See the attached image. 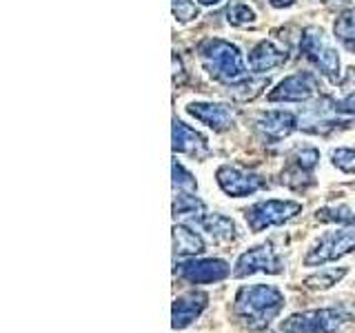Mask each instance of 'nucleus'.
Here are the masks:
<instances>
[{"label":"nucleus","mask_w":355,"mask_h":333,"mask_svg":"<svg viewBox=\"0 0 355 333\" xmlns=\"http://www.w3.org/2000/svg\"><path fill=\"white\" fill-rule=\"evenodd\" d=\"M200 5L202 7H211V5H218V3H222V0H198Z\"/></svg>","instance_id":"obj_29"},{"label":"nucleus","mask_w":355,"mask_h":333,"mask_svg":"<svg viewBox=\"0 0 355 333\" xmlns=\"http://www.w3.org/2000/svg\"><path fill=\"white\" fill-rule=\"evenodd\" d=\"M355 251V227H340L320 236L304 255V266H324Z\"/></svg>","instance_id":"obj_6"},{"label":"nucleus","mask_w":355,"mask_h":333,"mask_svg":"<svg viewBox=\"0 0 355 333\" xmlns=\"http://www.w3.org/2000/svg\"><path fill=\"white\" fill-rule=\"evenodd\" d=\"M207 307H209L207 291H198V289H193V291L180 293L173 300V307H171V327L175 331L191 327L193 322L205 314Z\"/></svg>","instance_id":"obj_12"},{"label":"nucleus","mask_w":355,"mask_h":333,"mask_svg":"<svg viewBox=\"0 0 355 333\" xmlns=\"http://www.w3.org/2000/svg\"><path fill=\"white\" fill-rule=\"evenodd\" d=\"M173 151L182 155H191L196 160H205L211 155L207 140L193 127L184 125L178 118L173 120Z\"/></svg>","instance_id":"obj_14"},{"label":"nucleus","mask_w":355,"mask_h":333,"mask_svg":"<svg viewBox=\"0 0 355 333\" xmlns=\"http://www.w3.org/2000/svg\"><path fill=\"white\" fill-rule=\"evenodd\" d=\"M227 22L231 27H247L255 22V11L244 3H233L227 9Z\"/></svg>","instance_id":"obj_24"},{"label":"nucleus","mask_w":355,"mask_h":333,"mask_svg":"<svg viewBox=\"0 0 355 333\" xmlns=\"http://www.w3.org/2000/svg\"><path fill=\"white\" fill-rule=\"evenodd\" d=\"M302 214V203H295V200H260V203L251 205L244 211V220L253 233H260L269 227H280L286 225L288 220H293L295 216Z\"/></svg>","instance_id":"obj_5"},{"label":"nucleus","mask_w":355,"mask_h":333,"mask_svg":"<svg viewBox=\"0 0 355 333\" xmlns=\"http://www.w3.org/2000/svg\"><path fill=\"white\" fill-rule=\"evenodd\" d=\"M173 7V16L180 25H187L198 18V7H196V0H173L171 3Z\"/></svg>","instance_id":"obj_26"},{"label":"nucleus","mask_w":355,"mask_h":333,"mask_svg":"<svg viewBox=\"0 0 355 333\" xmlns=\"http://www.w3.org/2000/svg\"><path fill=\"white\" fill-rule=\"evenodd\" d=\"M280 185L291 189V191H306L309 187L315 185V178L313 173L302 169V166H297L295 162H288V166L280 173Z\"/></svg>","instance_id":"obj_20"},{"label":"nucleus","mask_w":355,"mask_h":333,"mask_svg":"<svg viewBox=\"0 0 355 333\" xmlns=\"http://www.w3.org/2000/svg\"><path fill=\"white\" fill-rule=\"evenodd\" d=\"M331 162L344 173H355V149L338 147L331 151Z\"/></svg>","instance_id":"obj_25"},{"label":"nucleus","mask_w":355,"mask_h":333,"mask_svg":"<svg viewBox=\"0 0 355 333\" xmlns=\"http://www.w3.org/2000/svg\"><path fill=\"white\" fill-rule=\"evenodd\" d=\"M173 273L189 284H216L227 280L233 273L227 260L222 258H180L175 260Z\"/></svg>","instance_id":"obj_7"},{"label":"nucleus","mask_w":355,"mask_h":333,"mask_svg":"<svg viewBox=\"0 0 355 333\" xmlns=\"http://www.w3.org/2000/svg\"><path fill=\"white\" fill-rule=\"evenodd\" d=\"M196 227L202 229L209 240H214V244H231L238 238L236 222L222 214H207Z\"/></svg>","instance_id":"obj_18"},{"label":"nucleus","mask_w":355,"mask_h":333,"mask_svg":"<svg viewBox=\"0 0 355 333\" xmlns=\"http://www.w3.org/2000/svg\"><path fill=\"white\" fill-rule=\"evenodd\" d=\"M284 305V293L273 284L240 287L236 298H233V316L244 329L264 331L280 316Z\"/></svg>","instance_id":"obj_1"},{"label":"nucleus","mask_w":355,"mask_h":333,"mask_svg":"<svg viewBox=\"0 0 355 333\" xmlns=\"http://www.w3.org/2000/svg\"><path fill=\"white\" fill-rule=\"evenodd\" d=\"M355 320L353 305L320 307L309 311H297L280 322V333H338Z\"/></svg>","instance_id":"obj_3"},{"label":"nucleus","mask_w":355,"mask_h":333,"mask_svg":"<svg viewBox=\"0 0 355 333\" xmlns=\"http://www.w3.org/2000/svg\"><path fill=\"white\" fill-rule=\"evenodd\" d=\"M324 3H331V0H324Z\"/></svg>","instance_id":"obj_30"},{"label":"nucleus","mask_w":355,"mask_h":333,"mask_svg":"<svg viewBox=\"0 0 355 333\" xmlns=\"http://www.w3.org/2000/svg\"><path fill=\"white\" fill-rule=\"evenodd\" d=\"M271 3V7H275V9H286V7H291L295 0H269Z\"/></svg>","instance_id":"obj_28"},{"label":"nucleus","mask_w":355,"mask_h":333,"mask_svg":"<svg viewBox=\"0 0 355 333\" xmlns=\"http://www.w3.org/2000/svg\"><path fill=\"white\" fill-rule=\"evenodd\" d=\"M198 56L209 78H214L216 83L236 87L247 80L249 65L236 42H229L225 38H207L198 44Z\"/></svg>","instance_id":"obj_2"},{"label":"nucleus","mask_w":355,"mask_h":333,"mask_svg":"<svg viewBox=\"0 0 355 333\" xmlns=\"http://www.w3.org/2000/svg\"><path fill=\"white\" fill-rule=\"evenodd\" d=\"M315 218L320 222H329V225L338 227H355V211L347 205H329L315 211Z\"/></svg>","instance_id":"obj_21"},{"label":"nucleus","mask_w":355,"mask_h":333,"mask_svg":"<svg viewBox=\"0 0 355 333\" xmlns=\"http://www.w3.org/2000/svg\"><path fill=\"white\" fill-rule=\"evenodd\" d=\"M336 111H338V116H342L347 122H353L355 120V92L349 94L347 98H342L340 103H336Z\"/></svg>","instance_id":"obj_27"},{"label":"nucleus","mask_w":355,"mask_h":333,"mask_svg":"<svg viewBox=\"0 0 355 333\" xmlns=\"http://www.w3.org/2000/svg\"><path fill=\"white\" fill-rule=\"evenodd\" d=\"M209 214L207 205L198 198V194H173V218L178 222L196 227Z\"/></svg>","instance_id":"obj_17"},{"label":"nucleus","mask_w":355,"mask_h":333,"mask_svg":"<svg viewBox=\"0 0 355 333\" xmlns=\"http://www.w3.org/2000/svg\"><path fill=\"white\" fill-rule=\"evenodd\" d=\"M173 194H198L193 173L178 160H173Z\"/></svg>","instance_id":"obj_23"},{"label":"nucleus","mask_w":355,"mask_h":333,"mask_svg":"<svg viewBox=\"0 0 355 333\" xmlns=\"http://www.w3.org/2000/svg\"><path fill=\"white\" fill-rule=\"evenodd\" d=\"M300 51H302L304 58L315 67V69L327 78L331 83L340 80V56L338 51L331 47L324 38V31L318 27H309L302 31V38H300Z\"/></svg>","instance_id":"obj_4"},{"label":"nucleus","mask_w":355,"mask_h":333,"mask_svg":"<svg viewBox=\"0 0 355 333\" xmlns=\"http://www.w3.org/2000/svg\"><path fill=\"white\" fill-rule=\"evenodd\" d=\"M288 60V53L284 49L277 47L271 40H260L255 47L249 51L247 65L253 74H266L271 69H277V67H284V62Z\"/></svg>","instance_id":"obj_15"},{"label":"nucleus","mask_w":355,"mask_h":333,"mask_svg":"<svg viewBox=\"0 0 355 333\" xmlns=\"http://www.w3.org/2000/svg\"><path fill=\"white\" fill-rule=\"evenodd\" d=\"M284 271V260L273 251L271 244H258L238 255L233 264V278H247L253 273H269L277 275Z\"/></svg>","instance_id":"obj_8"},{"label":"nucleus","mask_w":355,"mask_h":333,"mask_svg":"<svg viewBox=\"0 0 355 333\" xmlns=\"http://www.w3.org/2000/svg\"><path fill=\"white\" fill-rule=\"evenodd\" d=\"M300 127V120L293 111H284V109H271L264 111L255 120V131L260 133V138L264 142H280L288 138L291 133Z\"/></svg>","instance_id":"obj_11"},{"label":"nucleus","mask_w":355,"mask_h":333,"mask_svg":"<svg viewBox=\"0 0 355 333\" xmlns=\"http://www.w3.org/2000/svg\"><path fill=\"white\" fill-rule=\"evenodd\" d=\"M318 94V78L311 71H297L286 76L266 94L269 103H309Z\"/></svg>","instance_id":"obj_10"},{"label":"nucleus","mask_w":355,"mask_h":333,"mask_svg":"<svg viewBox=\"0 0 355 333\" xmlns=\"http://www.w3.org/2000/svg\"><path fill=\"white\" fill-rule=\"evenodd\" d=\"M207 244L205 238L191 227L184 225V222H178L173 225V251L175 258H196V255L205 253Z\"/></svg>","instance_id":"obj_16"},{"label":"nucleus","mask_w":355,"mask_h":333,"mask_svg":"<svg viewBox=\"0 0 355 333\" xmlns=\"http://www.w3.org/2000/svg\"><path fill=\"white\" fill-rule=\"evenodd\" d=\"M187 114L218 133L229 131L236 125V111L225 103H189Z\"/></svg>","instance_id":"obj_13"},{"label":"nucleus","mask_w":355,"mask_h":333,"mask_svg":"<svg viewBox=\"0 0 355 333\" xmlns=\"http://www.w3.org/2000/svg\"><path fill=\"white\" fill-rule=\"evenodd\" d=\"M216 180H218V187L229 198L253 196L255 191H260V189L266 187V180L260 173H253V171H247V169H242V166H233V164L218 166Z\"/></svg>","instance_id":"obj_9"},{"label":"nucleus","mask_w":355,"mask_h":333,"mask_svg":"<svg viewBox=\"0 0 355 333\" xmlns=\"http://www.w3.org/2000/svg\"><path fill=\"white\" fill-rule=\"evenodd\" d=\"M333 33H336V40L344 49L355 53V9L342 11L333 22Z\"/></svg>","instance_id":"obj_19"},{"label":"nucleus","mask_w":355,"mask_h":333,"mask_svg":"<svg viewBox=\"0 0 355 333\" xmlns=\"http://www.w3.org/2000/svg\"><path fill=\"white\" fill-rule=\"evenodd\" d=\"M347 273H349L347 266H340V269H320L304 278V287L311 289V291H327V289L336 287Z\"/></svg>","instance_id":"obj_22"}]
</instances>
